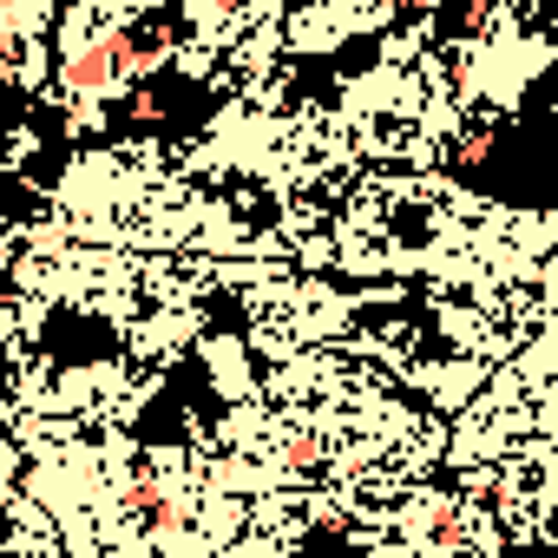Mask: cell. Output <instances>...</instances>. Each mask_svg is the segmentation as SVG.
Here are the masks:
<instances>
[{
    "label": "cell",
    "mask_w": 558,
    "mask_h": 558,
    "mask_svg": "<svg viewBox=\"0 0 558 558\" xmlns=\"http://www.w3.org/2000/svg\"><path fill=\"white\" fill-rule=\"evenodd\" d=\"M138 66H151V40H132V34H112V40H99L93 53H80V60L66 66V86H80V93H93L99 80H112V73H138Z\"/></svg>",
    "instance_id": "1"
},
{
    "label": "cell",
    "mask_w": 558,
    "mask_h": 558,
    "mask_svg": "<svg viewBox=\"0 0 558 558\" xmlns=\"http://www.w3.org/2000/svg\"><path fill=\"white\" fill-rule=\"evenodd\" d=\"M210 8H217V14H243V8H250V0H210Z\"/></svg>",
    "instance_id": "2"
}]
</instances>
